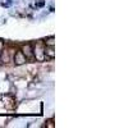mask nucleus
Returning a JSON list of instances; mask_svg holds the SVG:
<instances>
[{"label":"nucleus","mask_w":128,"mask_h":128,"mask_svg":"<svg viewBox=\"0 0 128 128\" xmlns=\"http://www.w3.org/2000/svg\"><path fill=\"white\" fill-rule=\"evenodd\" d=\"M13 60H14V64H16V66H22V64H24V63L27 62V59H26L24 54L22 52V50H18V51H16Z\"/></svg>","instance_id":"obj_1"},{"label":"nucleus","mask_w":128,"mask_h":128,"mask_svg":"<svg viewBox=\"0 0 128 128\" xmlns=\"http://www.w3.org/2000/svg\"><path fill=\"white\" fill-rule=\"evenodd\" d=\"M34 50V56H36L37 60H44L45 59V55H44V48H41V44H37L35 48H32Z\"/></svg>","instance_id":"obj_2"},{"label":"nucleus","mask_w":128,"mask_h":128,"mask_svg":"<svg viewBox=\"0 0 128 128\" xmlns=\"http://www.w3.org/2000/svg\"><path fill=\"white\" fill-rule=\"evenodd\" d=\"M22 52L24 54L26 59H32L34 58V50H32V46L31 44H26L22 46Z\"/></svg>","instance_id":"obj_3"},{"label":"nucleus","mask_w":128,"mask_h":128,"mask_svg":"<svg viewBox=\"0 0 128 128\" xmlns=\"http://www.w3.org/2000/svg\"><path fill=\"white\" fill-rule=\"evenodd\" d=\"M44 55H45V58L54 59V58H55V50H54V46H45V48H44Z\"/></svg>","instance_id":"obj_4"},{"label":"nucleus","mask_w":128,"mask_h":128,"mask_svg":"<svg viewBox=\"0 0 128 128\" xmlns=\"http://www.w3.org/2000/svg\"><path fill=\"white\" fill-rule=\"evenodd\" d=\"M55 45V37L50 36L48 38H45V46H54Z\"/></svg>","instance_id":"obj_5"},{"label":"nucleus","mask_w":128,"mask_h":128,"mask_svg":"<svg viewBox=\"0 0 128 128\" xmlns=\"http://www.w3.org/2000/svg\"><path fill=\"white\" fill-rule=\"evenodd\" d=\"M46 123H48L46 127H50V128H51V127H54V120H52V119H49Z\"/></svg>","instance_id":"obj_6"},{"label":"nucleus","mask_w":128,"mask_h":128,"mask_svg":"<svg viewBox=\"0 0 128 128\" xmlns=\"http://www.w3.org/2000/svg\"><path fill=\"white\" fill-rule=\"evenodd\" d=\"M3 45H4V42H3V40H0V52L3 51V50H2V49H3Z\"/></svg>","instance_id":"obj_7"}]
</instances>
